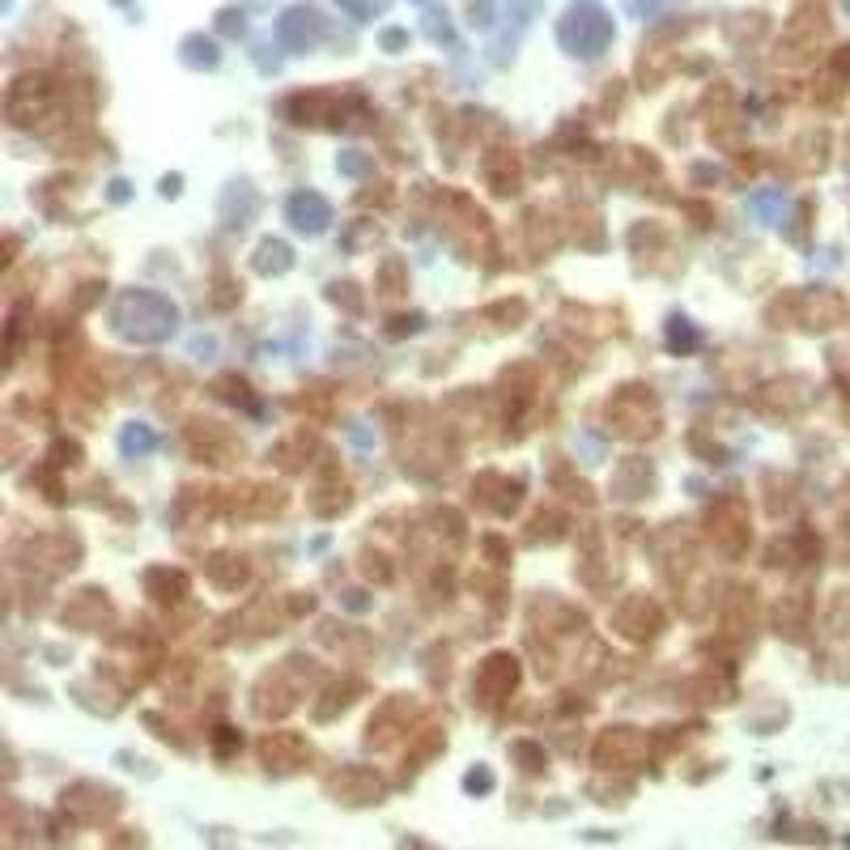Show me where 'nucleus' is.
Listing matches in <instances>:
<instances>
[{
  "instance_id": "nucleus-1",
  "label": "nucleus",
  "mask_w": 850,
  "mask_h": 850,
  "mask_svg": "<svg viewBox=\"0 0 850 850\" xmlns=\"http://www.w3.org/2000/svg\"><path fill=\"white\" fill-rule=\"evenodd\" d=\"M115 328L132 336V340H162L175 332V306H170L162 294H124L115 306Z\"/></svg>"
},
{
  "instance_id": "nucleus-2",
  "label": "nucleus",
  "mask_w": 850,
  "mask_h": 850,
  "mask_svg": "<svg viewBox=\"0 0 850 850\" xmlns=\"http://www.w3.org/2000/svg\"><path fill=\"white\" fill-rule=\"evenodd\" d=\"M608 34H612V26H608L604 13H570L566 26H561V43L574 47L578 56H600Z\"/></svg>"
},
{
  "instance_id": "nucleus-3",
  "label": "nucleus",
  "mask_w": 850,
  "mask_h": 850,
  "mask_svg": "<svg viewBox=\"0 0 850 850\" xmlns=\"http://www.w3.org/2000/svg\"><path fill=\"white\" fill-rule=\"evenodd\" d=\"M515 680H519V663L510 659V655H493L481 663V672H476V693H481V702L485 706H498L502 697L515 689Z\"/></svg>"
},
{
  "instance_id": "nucleus-4",
  "label": "nucleus",
  "mask_w": 850,
  "mask_h": 850,
  "mask_svg": "<svg viewBox=\"0 0 850 850\" xmlns=\"http://www.w3.org/2000/svg\"><path fill=\"white\" fill-rule=\"evenodd\" d=\"M260 757H264L268 770L289 774V770H298V765L311 761V744H306L302 736H294V731H277V736H268L260 744Z\"/></svg>"
},
{
  "instance_id": "nucleus-5",
  "label": "nucleus",
  "mask_w": 850,
  "mask_h": 850,
  "mask_svg": "<svg viewBox=\"0 0 850 850\" xmlns=\"http://www.w3.org/2000/svg\"><path fill=\"white\" fill-rule=\"evenodd\" d=\"M629 404H634V400H629V387L621 391L617 400L608 404V417L617 421V430H621V434H629V438L651 434V430H655V400L642 391V396H638V408H629Z\"/></svg>"
},
{
  "instance_id": "nucleus-6",
  "label": "nucleus",
  "mask_w": 850,
  "mask_h": 850,
  "mask_svg": "<svg viewBox=\"0 0 850 850\" xmlns=\"http://www.w3.org/2000/svg\"><path fill=\"white\" fill-rule=\"evenodd\" d=\"M612 625L621 629L625 638H634V642H646V638H655L659 634V608L646 600V595H634V600H625L617 608V617H612Z\"/></svg>"
},
{
  "instance_id": "nucleus-7",
  "label": "nucleus",
  "mask_w": 850,
  "mask_h": 850,
  "mask_svg": "<svg viewBox=\"0 0 850 850\" xmlns=\"http://www.w3.org/2000/svg\"><path fill=\"white\" fill-rule=\"evenodd\" d=\"M328 791L340 795L345 804H370V799L383 795V782L374 778L370 770H345V774H336V778L328 782Z\"/></svg>"
},
{
  "instance_id": "nucleus-8",
  "label": "nucleus",
  "mask_w": 850,
  "mask_h": 850,
  "mask_svg": "<svg viewBox=\"0 0 850 850\" xmlns=\"http://www.w3.org/2000/svg\"><path fill=\"white\" fill-rule=\"evenodd\" d=\"M289 221H294L298 230H306V234H319L332 221V209H328V200H323V196L298 192L294 200H289Z\"/></svg>"
},
{
  "instance_id": "nucleus-9",
  "label": "nucleus",
  "mask_w": 850,
  "mask_h": 850,
  "mask_svg": "<svg viewBox=\"0 0 850 850\" xmlns=\"http://www.w3.org/2000/svg\"><path fill=\"white\" fill-rule=\"evenodd\" d=\"M646 753V740L638 736L634 727H617V731H608V736L600 740V748H595V761L608 765V761H625V757H642Z\"/></svg>"
},
{
  "instance_id": "nucleus-10",
  "label": "nucleus",
  "mask_w": 850,
  "mask_h": 850,
  "mask_svg": "<svg viewBox=\"0 0 850 850\" xmlns=\"http://www.w3.org/2000/svg\"><path fill=\"white\" fill-rule=\"evenodd\" d=\"M612 489H617L621 498H642V493L651 489V468H646L642 459H629V464H621V472H617V481H612Z\"/></svg>"
},
{
  "instance_id": "nucleus-11",
  "label": "nucleus",
  "mask_w": 850,
  "mask_h": 850,
  "mask_svg": "<svg viewBox=\"0 0 850 850\" xmlns=\"http://www.w3.org/2000/svg\"><path fill=\"white\" fill-rule=\"evenodd\" d=\"M319 34V17L315 13H285V22H281V39L289 43V47H306Z\"/></svg>"
},
{
  "instance_id": "nucleus-12",
  "label": "nucleus",
  "mask_w": 850,
  "mask_h": 850,
  "mask_svg": "<svg viewBox=\"0 0 850 850\" xmlns=\"http://www.w3.org/2000/svg\"><path fill=\"white\" fill-rule=\"evenodd\" d=\"M145 583H149V591H153V600H162V604L179 600V595L187 591V578H183L179 570H149Z\"/></svg>"
},
{
  "instance_id": "nucleus-13",
  "label": "nucleus",
  "mask_w": 850,
  "mask_h": 850,
  "mask_svg": "<svg viewBox=\"0 0 850 850\" xmlns=\"http://www.w3.org/2000/svg\"><path fill=\"white\" fill-rule=\"evenodd\" d=\"M209 578L221 587H238L247 578V566H243V557H213L209 561Z\"/></svg>"
},
{
  "instance_id": "nucleus-14",
  "label": "nucleus",
  "mask_w": 850,
  "mask_h": 850,
  "mask_svg": "<svg viewBox=\"0 0 850 850\" xmlns=\"http://www.w3.org/2000/svg\"><path fill=\"white\" fill-rule=\"evenodd\" d=\"M255 268H260V272H285V268H289V247L277 243V238H268V243H260Z\"/></svg>"
},
{
  "instance_id": "nucleus-15",
  "label": "nucleus",
  "mask_w": 850,
  "mask_h": 850,
  "mask_svg": "<svg viewBox=\"0 0 850 850\" xmlns=\"http://www.w3.org/2000/svg\"><path fill=\"white\" fill-rule=\"evenodd\" d=\"M183 51H187V64H204V68H213L217 64V51H213V43H204V39H187L183 43Z\"/></svg>"
},
{
  "instance_id": "nucleus-16",
  "label": "nucleus",
  "mask_w": 850,
  "mask_h": 850,
  "mask_svg": "<svg viewBox=\"0 0 850 850\" xmlns=\"http://www.w3.org/2000/svg\"><path fill=\"white\" fill-rule=\"evenodd\" d=\"M153 442H158V438H153V434L145 430V425H132V430H124V451H128V455H145V451H153Z\"/></svg>"
},
{
  "instance_id": "nucleus-17",
  "label": "nucleus",
  "mask_w": 850,
  "mask_h": 850,
  "mask_svg": "<svg viewBox=\"0 0 850 850\" xmlns=\"http://www.w3.org/2000/svg\"><path fill=\"white\" fill-rule=\"evenodd\" d=\"M668 345H672V349H693V345H697V332L689 328L685 319H672V328H668Z\"/></svg>"
},
{
  "instance_id": "nucleus-18",
  "label": "nucleus",
  "mask_w": 850,
  "mask_h": 850,
  "mask_svg": "<svg viewBox=\"0 0 850 850\" xmlns=\"http://www.w3.org/2000/svg\"><path fill=\"white\" fill-rule=\"evenodd\" d=\"M464 787H468V791H489V787H493V774H485V770H472V774L464 778Z\"/></svg>"
}]
</instances>
